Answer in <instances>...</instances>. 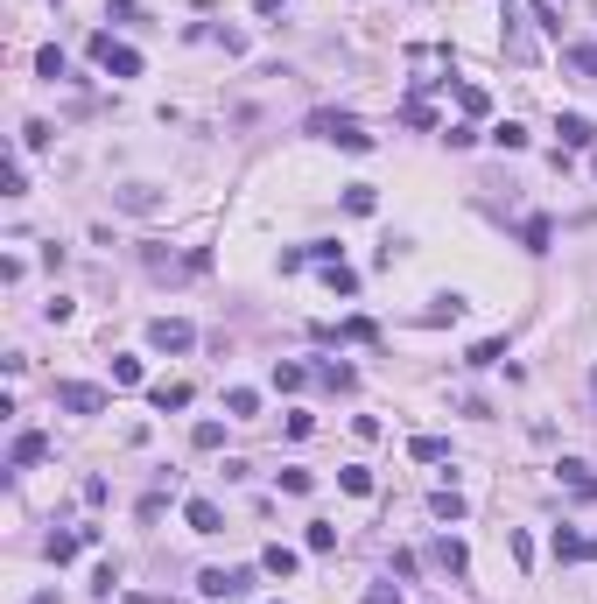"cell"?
<instances>
[{"label":"cell","instance_id":"cell-1","mask_svg":"<svg viewBox=\"0 0 597 604\" xmlns=\"http://www.w3.org/2000/svg\"><path fill=\"white\" fill-rule=\"evenodd\" d=\"M309 134H316V141H337V148H352V155H366V148H373V134H366L352 112H330V105H323V112H309Z\"/></svg>","mask_w":597,"mask_h":604},{"label":"cell","instance_id":"cell-2","mask_svg":"<svg viewBox=\"0 0 597 604\" xmlns=\"http://www.w3.org/2000/svg\"><path fill=\"white\" fill-rule=\"evenodd\" d=\"M57 407H71V414H105V387H92V380H57Z\"/></svg>","mask_w":597,"mask_h":604},{"label":"cell","instance_id":"cell-3","mask_svg":"<svg viewBox=\"0 0 597 604\" xmlns=\"http://www.w3.org/2000/svg\"><path fill=\"white\" fill-rule=\"evenodd\" d=\"M92 57H99L112 78H141V50H127V43H112V35H92Z\"/></svg>","mask_w":597,"mask_h":604},{"label":"cell","instance_id":"cell-4","mask_svg":"<svg viewBox=\"0 0 597 604\" xmlns=\"http://www.w3.org/2000/svg\"><path fill=\"white\" fill-rule=\"evenodd\" d=\"M148 345H155V352H190L198 330H190L183 316H155V323H148Z\"/></svg>","mask_w":597,"mask_h":604},{"label":"cell","instance_id":"cell-5","mask_svg":"<svg viewBox=\"0 0 597 604\" xmlns=\"http://www.w3.org/2000/svg\"><path fill=\"white\" fill-rule=\"evenodd\" d=\"M43 457H50V436H43V429H21V436H14V450H7V464H14V471L43 464Z\"/></svg>","mask_w":597,"mask_h":604},{"label":"cell","instance_id":"cell-6","mask_svg":"<svg viewBox=\"0 0 597 604\" xmlns=\"http://www.w3.org/2000/svg\"><path fill=\"white\" fill-rule=\"evenodd\" d=\"M120 211H134V218H155L162 211V190H148V183H127V190H112Z\"/></svg>","mask_w":597,"mask_h":604},{"label":"cell","instance_id":"cell-7","mask_svg":"<svg viewBox=\"0 0 597 604\" xmlns=\"http://www.w3.org/2000/svg\"><path fill=\"white\" fill-rule=\"evenodd\" d=\"M198 591L204 598H239V591H246V569H204Z\"/></svg>","mask_w":597,"mask_h":604},{"label":"cell","instance_id":"cell-8","mask_svg":"<svg viewBox=\"0 0 597 604\" xmlns=\"http://www.w3.org/2000/svg\"><path fill=\"white\" fill-rule=\"evenodd\" d=\"M316 337H345V345H373L380 330H373V316H345L337 330H330V323H316Z\"/></svg>","mask_w":597,"mask_h":604},{"label":"cell","instance_id":"cell-9","mask_svg":"<svg viewBox=\"0 0 597 604\" xmlns=\"http://www.w3.org/2000/svg\"><path fill=\"white\" fill-rule=\"evenodd\" d=\"M555 134H562V148H591L597 127L584 120V112H555Z\"/></svg>","mask_w":597,"mask_h":604},{"label":"cell","instance_id":"cell-10","mask_svg":"<svg viewBox=\"0 0 597 604\" xmlns=\"http://www.w3.org/2000/svg\"><path fill=\"white\" fill-rule=\"evenodd\" d=\"M183 520H190V534H225V513H218L211 499H190V506H183Z\"/></svg>","mask_w":597,"mask_h":604},{"label":"cell","instance_id":"cell-11","mask_svg":"<svg viewBox=\"0 0 597 604\" xmlns=\"http://www.w3.org/2000/svg\"><path fill=\"white\" fill-rule=\"evenodd\" d=\"M260 569H267V577H296V569H302V555L289 548V541H275V548H260Z\"/></svg>","mask_w":597,"mask_h":604},{"label":"cell","instance_id":"cell-12","mask_svg":"<svg viewBox=\"0 0 597 604\" xmlns=\"http://www.w3.org/2000/svg\"><path fill=\"white\" fill-rule=\"evenodd\" d=\"M148 401L169 414V407H190V387H183V380H162V387H148Z\"/></svg>","mask_w":597,"mask_h":604},{"label":"cell","instance_id":"cell-13","mask_svg":"<svg viewBox=\"0 0 597 604\" xmlns=\"http://www.w3.org/2000/svg\"><path fill=\"white\" fill-rule=\"evenodd\" d=\"M407 457H415V464H443V457H450V443H443V436H415V443H407Z\"/></svg>","mask_w":597,"mask_h":604},{"label":"cell","instance_id":"cell-14","mask_svg":"<svg viewBox=\"0 0 597 604\" xmlns=\"http://www.w3.org/2000/svg\"><path fill=\"white\" fill-rule=\"evenodd\" d=\"M302 548H309V555H330V548H337V527H330V520H309Z\"/></svg>","mask_w":597,"mask_h":604},{"label":"cell","instance_id":"cell-15","mask_svg":"<svg viewBox=\"0 0 597 604\" xmlns=\"http://www.w3.org/2000/svg\"><path fill=\"white\" fill-rule=\"evenodd\" d=\"M457 316H464V296H436L422 309V323H457Z\"/></svg>","mask_w":597,"mask_h":604},{"label":"cell","instance_id":"cell-16","mask_svg":"<svg viewBox=\"0 0 597 604\" xmlns=\"http://www.w3.org/2000/svg\"><path fill=\"white\" fill-rule=\"evenodd\" d=\"M506 359V337H478L471 352H464V366H499Z\"/></svg>","mask_w":597,"mask_h":604},{"label":"cell","instance_id":"cell-17","mask_svg":"<svg viewBox=\"0 0 597 604\" xmlns=\"http://www.w3.org/2000/svg\"><path fill=\"white\" fill-rule=\"evenodd\" d=\"M562 64H570V71H584V78H597V43H570V50H562Z\"/></svg>","mask_w":597,"mask_h":604},{"label":"cell","instance_id":"cell-18","mask_svg":"<svg viewBox=\"0 0 597 604\" xmlns=\"http://www.w3.org/2000/svg\"><path fill=\"white\" fill-rule=\"evenodd\" d=\"M316 380H323V387H337V394H352V387H359V373H352V366H337V359H330V366H316Z\"/></svg>","mask_w":597,"mask_h":604},{"label":"cell","instance_id":"cell-19","mask_svg":"<svg viewBox=\"0 0 597 604\" xmlns=\"http://www.w3.org/2000/svg\"><path fill=\"white\" fill-rule=\"evenodd\" d=\"M555 555H562V562H584V555H591V541H584V534H570V527H555Z\"/></svg>","mask_w":597,"mask_h":604},{"label":"cell","instance_id":"cell-20","mask_svg":"<svg viewBox=\"0 0 597 604\" xmlns=\"http://www.w3.org/2000/svg\"><path fill=\"white\" fill-rule=\"evenodd\" d=\"M78 548H85V534H50V541H43V555H50V562H71Z\"/></svg>","mask_w":597,"mask_h":604},{"label":"cell","instance_id":"cell-21","mask_svg":"<svg viewBox=\"0 0 597 604\" xmlns=\"http://www.w3.org/2000/svg\"><path fill=\"white\" fill-rule=\"evenodd\" d=\"M323 282H330V289H337V296H359V275H352V267H345V260H330V267H323Z\"/></svg>","mask_w":597,"mask_h":604},{"label":"cell","instance_id":"cell-22","mask_svg":"<svg viewBox=\"0 0 597 604\" xmlns=\"http://www.w3.org/2000/svg\"><path fill=\"white\" fill-rule=\"evenodd\" d=\"M436 562H443V569H464V562H471V548H464V541H450V534H443V541H436Z\"/></svg>","mask_w":597,"mask_h":604},{"label":"cell","instance_id":"cell-23","mask_svg":"<svg viewBox=\"0 0 597 604\" xmlns=\"http://www.w3.org/2000/svg\"><path fill=\"white\" fill-rule=\"evenodd\" d=\"M429 513H436V520H464V492H436Z\"/></svg>","mask_w":597,"mask_h":604},{"label":"cell","instance_id":"cell-24","mask_svg":"<svg viewBox=\"0 0 597 604\" xmlns=\"http://www.w3.org/2000/svg\"><path fill=\"white\" fill-rule=\"evenodd\" d=\"M35 71L57 85V78H64V50H57V43H50V50H35Z\"/></svg>","mask_w":597,"mask_h":604},{"label":"cell","instance_id":"cell-25","mask_svg":"<svg viewBox=\"0 0 597 604\" xmlns=\"http://www.w3.org/2000/svg\"><path fill=\"white\" fill-rule=\"evenodd\" d=\"M520 239H527V253H548V218H527Z\"/></svg>","mask_w":597,"mask_h":604},{"label":"cell","instance_id":"cell-26","mask_svg":"<svg viewBox=\"0 0 597 604\" xmlns=\"http://www.w3.org/2000/svg\"><path fill=\"white\" fill-rule=\"evenodd\" d=\"M337 485H345L352 499H366V492H373V471H359V464H352V471H337Z\"/></svg>","mask_w":597,"mask_h":604},{"label":"cell","instance_id":"cell-27","mask_svg":"<svg viewBox=\"0 0 597 604\" xmlns=\"http://www.w3.org/2000/svg\"><path fill=\"white\" fill-rule=\"evenodd\" d=\"M492 141L506 148V155H520V148H527V127H513V120H506V127H492Z\"/></svg>","mask_w":597,"mask_h":604},{"label":"cell","instance_id":"cell-28","mask_svg":"<svg viewBox=\"0 0 597 604\" xmlns=\"http://www.w3.org/2000/svg\"><path fill=\"white\" fill-rule=\"evenodd\" d=\"M373 204H380V197H373V183H352V190H345V211H359V218H366Z\"/></svg>","mask_w":597,"mask_h":604},{"label":"cell","instance_id":"cell-29","mask_svg":"<svg viewBox=\"0 0 597 604\" xmlns=\"http://www.w3.org/2000/svg\"><path fill=\"white\" fill-rule=\"evenodd\" d=\"M302 380H309V366H275V387H282V394H296Z\"/></svg>","mask_w":597,"mask_h":604},{"label":"cell","instance_id":"cell-30","mask_svg":"<svg viewBox=\"0 0 597 604\" xmlns=\"http://www.w3.org/2000/svg\"><path fill=\"white\" fill-rule=\"evenodd\" d=\"M190 443H198V450H218V443H225V422H198V436H190Z\"/></svg>","mask_w":597,"mask_h":604},{"label":"cell","instance_id":"cell-31","mask_svg":"<svg viewBox=\"0 0 597 604\" xmlns=\"http://www.w3.org/2000/svg\"><path fill=\"white\" fill-rule=\"evenodd\" d=\"M457 105H464V112H471V120H478V112H485V105H492V99H485V92H478V85H457Z\"/></svg>","mask_w":597,"mask_h":604},{"label":"cell","instance_id":"cell-32","mask_svg":"<svg viewBox=\"0 0 597 604\" xmlns=\"http://www.w3.org/2000/svg\"><path fill=\"white\" fill-rule=\"evenodd\" d=\"M225 407H232V414H253V407H260V394H253V387H232V394H225Z\"/></svg>","mask_w":597,"mask_h":604},{"label":"cell","instance_id":"cell-33","mask_svg":"<svg viewBox=\"0 0 597 604\" xmlns=\"http://www.w3.org/2000/svg\"><path fill=\"white\" fill-rule=\"evenodd\" d=\"M366 604H400V591H394V584H373V591H366Z\"/></svg>","mask_w":597,"mask_h":604},{"label":"cell","instance_id":"cell-34","mask_svg":"<svg viewBox=\"0 0 597 604\" xmlns=\"http://www.w3.org/2000/svg\"><path fill=\"white\" fill-rule=\"evenodd\" d=\"M282 7H289V0H253V14H282Z\"/></svg>","mask_w":597,"mask_h":604},{"label":"cell","instance_id":"cell-35","mask_svg":"<svg viewBox=\"0 0 597 604\" xmlns=\"http://www.w3.org/2000/svg\"><path fill=\"white\" fill-rule=\"evenodd\" d=\"M28 604H57V591H35V598H28Z\"/></svg>","mask_w":597,"mask_h":604},{"label":"cell","instance_id":"cell-36","mask_svg":"<svg viewBox=\"0 0 597 604\" xmlns=\"http://www.w3.org/2000/svg\"><path fill=\"white\" fill-rule=\"evenodd\" d=\"M591 401H597V366H591Z\"/></svg>","mask_w":597,"mask_h":604}]
</instances>
